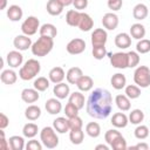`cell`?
Listing matches in <instances>:
<instances>
[{
    "mask_svg": "<svg viewBox=\"0 0 150 150\" xmlns=\"http://www.w3.org/2000/svg\"><path fill=\"white\" fill-rule=\"evenodd\" d=\"M22 61H23V56L20 53V50H12L6 56V62L11 68H18L19 66L22 64Z\"/></svg>",
    "mask_w": 150,
    "mask_h": 150,
    "instance_id": "8fae6325",
    "label": "cell"
},
{
    "mask_svg": "<svg viewBox=\"0 0 150 150\" xmlns=\"http://www.w3.org/2000/svg\"><path fill=\"white\" fill-rule=\"evenodd\" d=\"M53 94L59 98V100H64L66 97H68L70 95V89L69 86L66 84L64 82H60L56 83L53 88Z\"/></svg>",
    "mask_w": 150,
    "mask_h": 150,
    "instance_id": "5bb4252c",
    "label": "cell"
},
{
    "mask_svg": "<svg viewBox=\"0 0 150 150\" xmlns=\"http://www.w3.org/2000/svg\"><path fill=\"white\" fill-rule=\"evenodd\" d=\"M41 70L40 62L35 59H29L25 62V64L19 70V77L23 81H29L34 79Z\"/></svg>",
    "mask_w": 150,
    "mask_h": 150,
    "instance_id": "3957f363",
    "label": "cell"
},
{
    "mask_svg": "<svg viewBox=\"0 0 150 150\" xmlns=\"http://www.w3.org/2000/svg\"><path fill=\"white\" fill-rule=\"evenodd\" d=\"M13 45L18 50L22 52V50H27L28 48H32L33 43H32V40H30V38L28 35L22 34V35H18V36L14 38Z\"/></svg>",
    "mask_w": 150,
    "mask_h": 150,
    "instance_id": "30bf717a",
    "label": "cell"
},
{
    "mask_svg": "<svg viewBox=\"0 0 150 150\" xmlns=\"http://www.w3.org/2000/svg\"><path fill=\"white\" fill-rule=\"evenodd\" d=\"M48 77H49V81L54 84L56 83H60L64 80L66 77V74H64V70L61 68V67H54L49 70V74H48Z\"/></svg>",
    "mask_w": 150,
    "mask_h": 150,
    "instance_id": "e0dca14e",
    "label": "cell"
},
{
    "mask_svg": "<svg viewBox=\"0 0 150 150\" xmlns=\"http://www.w3.org/2000/svg\"><path fill=\"white\" fill-rule=\"evenodd\" d=\"M115 46L121 49H127L131 46V36L128 33H120L115 36Z\"/></svg>",
    "mask_w": 150,
    "mask_h": 150,
    "instance_id": "2e32d148",
    "label": "cell"
},
{
    "mask_svg": "<svg viewBox=\"0 0 150 150\" xmlns=\"http://www.w3.org/2000/svg\"><path fill=\"white\" fill-rule=\"evenodd\" d=\"M53 47H54V39L40 35V38L32 45L30 49H32L33 55L43 57L52 52Z\"/></svg>",
    "mask_w": 150,
    "mask_h": 150,
    "instance_id": "7a4b0ae2",
    "label": "cell"
},
{
    "mask_svg": "<svg viewBox=\"0 0 150 150\" xmlns=\"http://www.w3.org/2000/svg\"><path fill=\"white\" fill-rule=\"evenodd\" d=\"M49 83H50L49 79H47V77H45V76H40V77H38V79L34 80L33 87H34L36 90H39V91H45V90L48 89Z\"/></svg>",
    "mask_w": 150,
    "mask_h": 150,
    "instance_id": "74e56055",
    "label": "cell"
},
{
    "mask_svg": "<svg viewBox=\"0 0 150 150\" xmlns=\"http://www.w3.org/2000/svg\"><path fill=\"white\" fill-rule=\"evenodd\" d=\"M81 18V12L77 9H69L66 14V22L68 26L77 27Z\"/></svg>",
    "mask_w": 150,
    "mask_h": 150,
    "instance_id": "d4e9b609",
    "label": "cell"
},
{
    "mask_svg": "<svg viewBox=\"0 0 150 150\" xmlns=\"http://www.w3.org/2000/svg\"><path fill=\"white\" fill-rule=\"evenodd\" d=\"M53 128L56 130V132L59 134H64L67 131L70 130L69 128V122H68V118L66 117H56L54 121H53Z\"/></svg>",
    "mask_w": 150,
    "mask_h": 150,
    "instance_id": "d6986e66",
    "label": "cell"
},
{
    "mask_svg": "<svg viewBox=\"0 0 150 150\" xmlns=\"http://www.w3.org/2000/svg\"><path fill=\"white\" fill-rule=\"evenodd\" d=\"M122 136V134L120 132V131H117L116 129H110V130H108L105 134H104V139H105V142H107V144L108 145H111L118 137H121Z\"/></svg>",
    "mask_w": 150,
    "mask_h": 150,
    "instance_id": "b9f144b4",
    "label": "cell"
},
{
    "mask_svg": "<svg viewBox=\"0 0 150 150\" xmlns=\"http://www.w3.org/2000/svg\"><path fill=\"white\" fill-rule=\"evenodd\" d=\"M0 80L2 83L5 84H14L18 80V74L13 70V69H5L2 70V73L0 74Z\"/></svg>",
    "mask_w": 150,
    "mask_h": 150,
    "instance_id": "cb8c5ba5",
    "label": "cell"
},
{
    "mask_svg": "<svg viewBox=\"0 0 150 150\" xmlns=\"http://www.w3.org/2000/svg\"><path fill=\"white\" fill-rule=\"evenodd\" d=\"M45 108H46L47 112H49L50 115H57L62 110V104H61V102L59 101L57 97L56 98H49V100L46 101Z\"/></svg>",
    "mask_w": 150,
    "mask_h": 150,
    "instance_id": "9a60e30c",
    "label": "cell"
},
{
    "mask_svg": "<svg viewBox=\"0 0 150 150\" xmlns=\"http://www.w3.org/2000/svg\"><path fill=\"white\" fill-rule=\"evenodd\" d=\"M8 143H9V146L12 150H22L25 148V139L23 137L21 136H11L9 139H8Z\"/></svg>",
    "mask_w": 150,
    "mask_h": 150,
    "instance_id": "d590c367",
    "label": "cell"
},
{
    "mask_svg": "<svg viewBox=\"0 0 150 150\" xmlns=\"http://www.w3.org/2000/svg\"><path fill=\"white\" fill-rule=\"evenodd\" d=\"M79 108L75 105V104H73L71 102H68L67 104H66V107H64V114H66V116L69 118V117H74V116H77L79 115Z\"/></svg>",
    "mask_w": 150,
    "mask_h": 150,
    "instance_id": "bcb514c9",
    "label": "cell"
},
{
    "mask_svg": "<svg viewBox=\"0 0 150 150\" xmlns=\"http://www.w3.org/2000/svg\"><path fill=\"white\" fill-rule=\"evenodd\" d=\"M8 124H9V118H8L4 112H1V114H0V129L7 128Z\"/></svg>",
    "mask_w": 150,
    "mask_h": 150,
    "instance_id": "db71d44e",
    "label": "cell"
},
{
    "mask_svg": "<svg viewBox=\"0 0 150 150\" xmlns=\"http://www.w3.org/2000/svg\"><path fill=\"white\" fill-rule=\"evenodd\" d=\"M110 83H111V86H112L114 89H116V90H121V89L125 88V84H127V77H125L123 74H121V73H116V74H114V75L111 76V79H110Z\"/></svg>",
    "mask_w": 150,
    "mask_h": 150,
    "instance_id": "484cf974",
    "label": "cell"
},
{
    "mask_svg": "<svg viewBox=\"0 0 150 150\" xmlns=\"http://www.w3.org/2000/svg\"><path fill=\"white\" fill-rule=\"evenodd\" d=\"M82 32H88L94 27V20L91 19V16L84 12H81V18H80V22L77 26Z\"/></svg>",
    "mask_w": 150,
    "mask_h": 150,
    "instance_id": "ffe728a7",
    "label": "cell"
},
{
    "mask_svg": "<svg viewBox=\"0 0 150 150\" xmlns=\"http://www.w3.org/2000/svg\"><path fill=\"white\" fill-rule=\"evenodd\" d=\"M38 131H39V128L35 123H27L23 125L22 128V134L25 137L27 138H33L38 135Z\"/></svg>",
    "mask_w": 150,
    "mask_h": 150,
    "instance_id": "8d00e7d4",
    "label": "cell"
},
{
    "mask_svg": "<svg viewBox=\"0 0 150 150\" xmlns=\"http://www.w3.org/2000/svg\"><path fill=\"white\" fill-rule=\"evenodd\" d=\"M0 135H1V144H0V148H1V149H4V150H8V149H11L8 141H6V138H5L4 129H1V130H0Z\"/></svg>",
    "mask_w": 150,
    "mask_h": 150,
    "instance_id": "f5cc1de1",
    "label": "cell"
},
{
    "mask_svg": "<svg viewBox=\"0 0 150 150\" xmlns=\"http://www.w3.org/2000/svg\"><path fill=\"white\" fill-rule=\"evenodd\" d=\"M107 40H108V34L104 28H96L91 33V45L93 46L105 45Z\"/></svg>",
    "mask_w": 150,
    "mask_h": 150,
    "instance_id": "9c48e42d",
    "label": "cell"
},
{
    "mask_svg": "<svg viewBox=\"0 0 150 150\" xmlns=\"http://www.w3.org/2000/svg\"><path fill=\"white\" fill-rule=\"evenodd\" d=\"M136 52L138 54H146L150 52V40L141 39L136 45Z\"/></svg>",
    "mask_w": 150,
    "mask_h": 150,
    "instance_id": "60d3db41",
    "label": "cell"
},
{
    "mask_svg": "<svg viewBox=\"0 0 150 150\" xmlns=\"http://www.w3.org/2000/svg\"><path fill=\"white\" fill-rule=\"evenodd\" d=\"M130 100H135L141 96V88L136 84H129L125 86V93H124Z\"/></svg>",
    "mask_w": 150,
    "mask_h": 150,
    "instance_id": "ab89813d",
    "label": "cell"
},
{
    "mask_svg": "<svg viewBox=\"0 0 150 150\" xmlns=\"http://www.w3.org/2000/svg\"><path fill=\"white\" fill-rule=\"evenodd\" d=\"M107 5H108L109 9L116 12V11H120V9L122 8V6H123V0H108Z\"/></svg>",
    "mask_w": 150,
    "mask_h": 150,
    "instance_id": "681fc988",
    "label": "cell"
},
{
    "mask_svg": "<svg viewBox=\"0 0 150 150\" xmlns=\"http://www.w3.org/2000/svg\"><path fill=\"white\" fill-rule=\"evenodd\" d=\"M73 6L75 7V9H77V11L81 12V11H83V9L87 8V6H88V0H74Z\"/></svg>",
    "mask_w": 150,
    "mask_h": 150,
    "instance_id": "816d5d0a",
    "label": "cell"
},
{
    "mask_svg": "<svg viewBox=\"0 0 150 150\" xmlns=\"http://www.w3.org/2000/svg\"><path fill=\"white\" fill-rule=\"evenodd\" d=\"M39 90L35 88H26L21 91V100L25 103H34L39 100Z\"/></svg>",
    "mask_w": 150,
    "mask_h": 150,
    "instance_id": "4fadbf2b",
    "label": "cell"
},
{
    "mask_svg": "<svg viewBox=\"0 0 150 150\" xmlns=\"http://www.w3.org/2000/svg\"><path fill=\"white\" fill-rule=\"evenodd\" d=\"M39 32H40V35L48 36V38H52V39H54L57 35V29L53 23H43L40 27Z\"/></svg>",
    "mask_w": 150,
    "mask_h": 150,
    "instance_id": "1f68e13d",
    "label": "cell"
},
{
    "mask_svg": "<svg viewBox=\"0 0 150 150\" xmlns=\"http://www.w3.org/2000/svg\"><path fill=\"white\" fill-rule=\"evenodd\" d=\"M63 8L64 7L60 4L59 0H48V2L46 5V9H47L48 14H50L53 16L60 15L63 12Z\"/></svg>",
    "mask_w": 150,
    "mask_h": 150,
    "instance_id": "7402d4cb",
    "label": "cell"
},
{
    "mask_svg": "<svg viewBox=\"0 0 150 150\" xmlns=\"http://www.w3.org/2000/svg\"><path fill=\"white\" fill-rule=\"evenodd\" d=\"M115 103L117 105V108L121 110V111H128L130 110V107H131V103H130V98L124 94H120L115 97Z\"/></svg>",
    "mask_w": 150,
    "mask_h": 150,
    "instance_id": "f1b7e54d",
    "label": "cell"
},
{
    "mask_svg": "<svg viewBox=\"0 0 150 150\" xmlns=\"http://www.w3.org/2000/svg\"><path fill=\"white\" fill-rule=\"evenodd\" d=\"M84 138V132L82 129H75V130H69V139L73 144L79 145L83 142Z\"/></svg>",
    "mask_w": 150,
    "mask_h": 150,
    "instance_id": "e575fe53",
    "label": "cell"
},
{
    "mask_svg": "<svg viewBox=\"0 0 150 150\" xmlns=\"http://www.w3.org/2000/svg\"><path fill=\"white\" fill-rule=\"evenodd\" d=\"M27 150H42V144L36 139H30L26 144Z\"/></svg>",
    "mask_w": 150,
    "mask_h": 150,
    "instance_id": "f907efd6",
    "label": "cell"
},
{
    "mask_svg": "<svg viewBox=\"0 0 150 150\" xmlns=\"http://www.w3.org/2000/svg\"><path fill=\"white\" fill-rule=\"evenodd\" d=\"M83 76V71L81 68L79 67H71L67 74H66V79H67V82L69 84H76L77 81Z\"/></svg>",
    "mask_w": 150,
    "mask_h": 150,
    "instance_id": "ac0fdd59",
    "label": "cell"
},
{
    "mask_svg": "<svg viewBox=\"0 0 150 150\" xmlns=\"http://www.w3.org/2000/svg\"><path fill=\"white\" fill-rule=\"evenodd\" d=\"M68 122H69V128L70 130H75V129H82L83 127V122L81 120V117L77 116H74V117H69L68 118Z\"/></svg>",
    "mask_w": 150,
    "mask_h": 150,
    "instance_id": "7dc6e473",
    "label": "cell"
},
{
    "mask_svg": "<svg viewBox=\"0 0 150 150\" xmlns=\"http://www.w3.org/2000/svg\"><path fill=\"white\" fill-rule=\"evenodd\" d=\"M86 132L89 137L91 138H96L101 135V127L97 122H89L86 125Z\"/></svg>",
    "mask_w": 150,
    "mask_h": 150,
    "instance_id": "836d02e7",
    "label": "cell"
},
{
    "mask_svg": "<svg viewBox=\"0 0 150 150\" xmlns=\"http://www.w3.org/2000/svg\"><path fill=\"white\" fill-rule=\"evenodd\" d=\"M134 82L139 88L150 86V69L146 66H138L134 71Z\"/></svg>",
    "mask_w": 150,
    "mask_h": 150,
    "instance_id": "5b68a950",
    "label": "cell"
},
{
    "mask_svg": "<svg viewBox=\"0 0 150 150\" xmlns=\"http://www.w3.org/2000/svg\"><path fill=\"white\" fill-rule=\"evenodd\" d=\"M93 56L96 60H102L105 55H107V49H105V45L102 46H93Z\"/></svg>",
    "mask_w": 150,
    "mask_h": 150,
    "instance_id": "ee69618b",
    "label": "cell"
},
{
    "mask_svg": "<svg viewBox=\"0 0 150 150\" xmlns=\"http://www.w3.org/2000/svg\"><path fill=\"white\" fill-rule=\"evenodd\" d=\"M89 116L96 120L107 118L112 110V96L105 88H96L89 95L86 105Z\"/></svg>",
    "mask_w": 150,
    "mask_h": 150,
    "instance_id": "6da1fadb",
    "label": "cell"
},
{
    "mask_svg": "<svg viewBox=\"0 0 150 150\" xmlns=\"http://www.w3.org/2000/svg\"><path fill=\"white\" fill-rule=\"evenodd\" d=\"M144 120V112L141 109H134L129 114V122L131 124H141Z\"/></svg>",
    "mask_w": 150,
    "mask_h": 150,
    "instance_id": "f35d334b",
    "label": "cell"
},
{
    "mask_svg": "<svg viewBox=\"0 0 150 150\" xmlns=\"http://www.w3.org/2000/svg\"><path fill=\"white\" fill-rule=\"evenodd\" d=\"M68 102H71L73 104H75L79 109H82L84 107V95L81 91H74L69 95V100Z\"/></svg>",
    "mask_w": 150,
    "mask_h": 150,
    "instance_id": "d6a6232c",
    "label": "cell"
},
{
    "mask_svg": "<svg viewBox=\"0 0 150 150\" xmlns=\"http://www.w3.org/2000/svg\"><path fill=\"white\" fill-rule=\"evenodd\" d=\"M76 87L79 88L80 91H84V93H86V91L91 90V88L94 87V81H93V79H91L90 76L83 75V76L77 81Z\"/></svg>",
    "mask_w": 150,
    "mask_h": 150,
    "instance_id": "83f0119b",
    "label": "cell"
},
{
    "mask_svg": "<svg viewBox=\"0 0 150 150\" xmlns=\"http://www.w3.org/2000/svg\"><path fill=\"white\" fill-rule=\"evenodd\" d=\"M84 49H86V41L80 38H75V39L70 40L66 46V50L70 55H79V54L83 53Z\"/></svg>",
    "mask_w": 150,
    "mask_h": 150,
    "instance_id": "52a82bcc",
    "label": "cell"
},
{
    "mask_svg": "<svg viewBox=\"0 0 150 150\" xmlns=\"http://www.w3.org/2000/svg\"><path fill=\"white\" fill-rule=\"evenodd\" d=\"M130 36L136 39V40H141L145 36V27L142 23H134L130 27Z\"/></svg>",
    "mask_w": 150,
    "mask_h": 150,
    "instance_id": "4dcf8cb0",
    "label": "cell"
},
{
    "mask_svg": "<svg viewBox=\"0 0 150 150\" xmlns=\"http://www.w3.org/2000/svg\"><path fill=\"white\" fill-rule=\"evenodd\" d=\"M7 18L11 20V21H19L22 19V15H23V12H22V8L18 5H12L7 8Z\"/></svg>",
    "mask_w": 150,
    "mask_h": 150,
    "instance_id": "603a6c76",
    "label": "cell"
},
{
    "mask_svg": "<svg viewBox=\"0 0 150 150\" xmlns=\"http://www.w3.org/2000/svg\"><path fill=\"white\" fill-rule=\"evenodd\" d=\"M95 149L96 150H100V149H102V150H109V146L105 145V144H98V145L95 146Z\"/></svg>",
    "mask_w": 150,
    "mask_h": 150,
    "instance_id": "6f0895ef",
    "label": "cell"
},
{
    "mask_svg": "<svg viewBox=\"0 0 150 150\" xmlns=\"http://www.w3.org/2000/svg\"><path fill=\"white\" fill-rule=\"evenodd\" d=\"M129 123V117L124 112H115L111 117V124L116 128H125Z\"/></svg>",
    "mask_w": 150,
    "mask_h": 150,
    "instance_id": "44dd1931",
    "label": "cell"
},
{
    "mask_svg": "<svg viewBox=\"0 0 150 150\" xmlns=\"http://www.w3.org/2000/svg\"><path fill=\"white\" fill-rule=\"evenodd\" d=\"M7 6V0H1V5H0V9H5Z\"/></svg>",
    "mask_w": 150,
    "mask_h": 150,
    "instance_id": "680465c9",
    "label": "cell"
},
{
    "mask_svg": "<svg viewBox=\"0 0 150 150\" xmlns=\"http://www.w3.org/2000/svg\"><path fill=\"white\" fill-rule=\"evenodd\" d=\"M110 64L117 69L128 68V54L123 52H117L110 55Z\"/></svg>",
    "mask_w": 150,
    "mask_h": 150,
    "instance_id": "ba28073f",
    "label": "cell"
},
{
    "mask_svg": "<svg viewBox=\"0 0 150 150\" xmlns=\"http://www.w3.org/2000/svg\"><path fill=\"white\" fill-rule=\"evenodd\" d=\"M130 149H138V150H148L149 149V145L146 144V143H138V144H136V145H134V146H131Z\"/></svg>",
    "mask_w": 150,
    "mask_h": 150,
    "instance_id": "11a10c76",
    "label": "cell"
},
{
    "mask_svg": "<svg viewBox=\"0 0 150 150\" xmlns=\"http://www.w3.org/2000/svg\"><path fill=\"white\" fill-rule=\"evenodd\" d=\"M102 25L108 30H114L118 26V16L115 13H105L102 18Z\"/></svg>",
    "mask_w": 150,
    "mask_h": 150,
    "instance_id": "7c38bea8",
    "label": "cell"
},
{
    "mask_svg": "<svg viewBox=\"0 0 150 150\" xmlns=\"http://www.w3.org/2000/svg\"><path fill=\"white\" fill-rule=\"evenodd\" d=\"M59 1H60V4H61L63 7L70 6V5H73V2H74V0H59Z\"/></svg>",
    "mask_w": 150,
    "mask_h": 150,
    "instance_id": "9f6ffc18",
    "label": "cell"
},
{
    "mask_svg": "<svg viewBox=\"0 0 150 150\" xmlns=\"http://www.w3.org/2000/svg\"><path fill=\"white\" fill-rule=\"evenodd\" d=\"M148 14H149L148 7L144 4H137L132 9V16H134V19H136L138 21L144 20L148 16Z\"/></svg>",
    "mask_w": 150,
    "mask_h": 150,
    "instance_id": "4316f807",
    "label": "cell"
},
{
    "mask_svg": "<svg viewBox=\"0 0 150 150\" xmlns=\"http://www.w3.org/2000/svg\"><path fill=\"white\" fill-rule=\"evenodd\" d=\"M53 127H45L40 131V141L47 149H54L59 145V137Z\"/></svg>",
    "mask_w": 150,
    "mask_h": 150,
    "instance_id": "277c9868",
    "label": "cell"
},
{
    "mask_svg": "<svg viewBox=\"0 0 150 150\" xmlns=\"http://www.w3.org/2000/svg\"><path fill=\"white\" fill-rule=\"evenodd\" d=\"M134 135L137 139H145L148 136H149V128L146 125H137L135 131H134Z\"/></svg>",
    "mask_w": 150,
    "mask_h": 150,
    "instance_id": "7bdbcfd3",
    "label": "cell"
},
{
    "mask_svg": "<svg viewBox=\"0 0 150 150\" xmlns=\"http://www.w3.org/2000/svg\"><path fill=\"white\" fill-rule=\"evenodd\" d=\"M25 116L28 121H36L40 116H41V109L39 105L35 104H30L26 108L25 110Z\"/></svg>",
    "mask_w": 150,
    "mask_h": 150,
    "instance_id": "f546056e",
    "label": "cell"
},
{
    "mask_svg": "<svg viewBox=\"0 0 150 150\" xmlns=\"http://www.w3.org/2000/svg\"><path fill=\"white\" fill-rule=\"evenodd\" d=\"M38 29H40V21L36 16L30 15L25 19V21L21 23V32L25 35L32 36L38 32Z\"/></svg>",
    "mask_w": 150,
    "mask_h": 150,
    "instance_id": "8992f818",
    "label": "cell"
},
{
    "mask_svg": "<svg viewBox=\"0 0 150 150\" xmlns=\"http://www.w3.org/2000/svg\"><path fill=\"white\" fill-rule=\"evenodd\" d=\"M110 146H111L114 150H125V149H127V141H125V138H124L123 136H121V137H118Z\"/></svg>",
    "mask_w": 150,
    "mask_h": 150,
    "instance_id": "c3c4849f",
    "label": "cell"
},
{
    "mask_svg": "<svg viewBox=\"0 0 150 150\" xmlns=\"http://www.w3.org/2000/svg\"><path fill=\"white\" fill-rule=\"evenodd\" d=\"M128 54V68H134L136 66H138L139 63V55L137 52L130 50L127 53Z\"/></svg>",
    "mask_w": 150,
    "mask_h": 150,
    "instance_id": "f6af8a7d",
    "label": "cell"
}]
</instances>
